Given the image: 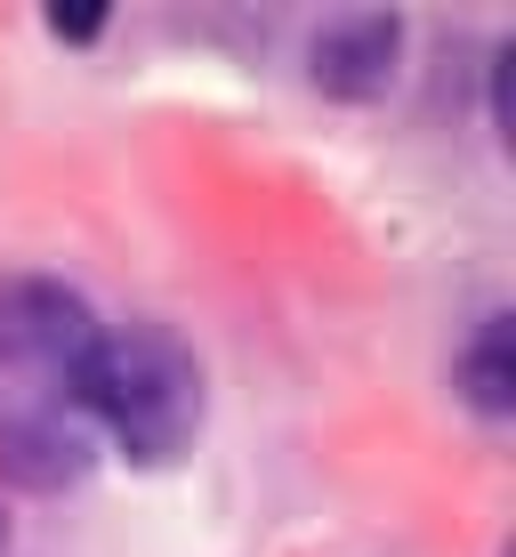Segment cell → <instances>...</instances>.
I'll use <instances>...</instances> for the list:
<instances>
[{
    "mask_svg": "<svg viewBox=\"0 0 516 557\" xmlns=\"http://www.w3.org/2000/svg\"><path fill=\"white\" fill-rule=\"evenodd\" d=\"M49 33H56V41H98L105 16L98 9H49Z\"/></svg>",
    "mask_w": 516,
    "mask_h": 557,
    "instance_id": "obj_5",
    "label": "cell"
},
{
    "mask_svg": "<svg viewBox=\"0 0 516 557\" xmlns=\"http://www.w3.org/2000/svg\"><path fill=\"white\" fill-rule=\"evenodd\" d=\"M0 557H9V517H0Z\"/></svg>",
    "mask_w": 516,
    "mask_h": 557,
    "instance_id": "obj_6",
    "label": "cell"
},
{
    "mask_svg": "<svg viewBox=\"0 0 516 557\" xmlns=\"http://www.w3.org/2000/svg\"><path fill=\"white\" fill-rule=\"evenodd\" d=\"M461 388H468V405L484 420H508L516 412V323L508 315L476 323V339L461 348Z\"/></svg>",
    "mask_w": 516,
    "mask_h": 557,
    "instance_id": "obj_4",
    "label": "cell"
},
{
    "mask_svg": "<svg viewBox=\"0 0 516 557\" xmlns=\"http://www.w3.org/2000/svg\"><path fill=\"white\" fill-rule=\"evenodd\" d=\"M89 307L49 275L0 283V476L25 493H65L98 460L89 420Z\"/></svg>",
    "mask_w": 516,
    "mask_h": 557,
    "instance_id": "obj_1",
    "label": "cell"
},
{
    "mask_svg": "<svg viewBox=\"0 0 516 557\" xmlns=\"http://www.w3.org/2000/svg\"><path fill=\"white\" fill-rule=\"evenodd\" d=\"M395 57H404V25L379 9H355V16H331L307 49V73L323 98H348V106H372L379 89L395 82Z\"/></svg>",
    "mask_w": 516,
    "mask_h": 557,
    "instance_id": "obj_3",
    "label": "cell"
},
{
    "mask_svg": "<svg viewBox=\"0 0 516 557\" xmlns=\"http://www.w3.org/2000/svg\"><path fill=\"white\" fill-rule=\"evenodd\" d=\"M89 420L105 445H122L129 460L162 469L194 445L202 429V363L178 332L162 323H122L98 332L89 348Z\"/></svg>",
    "mask_w": 516,
    "mask_h": 557,
    "instance_id": "obj_2",
    "label": "cell"
}]
</instances>
